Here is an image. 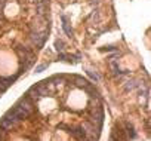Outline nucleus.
I'll list each match as a JSON object with an SVG mask.
<instances>
[{
	"label": "nucleus",
	"instance_id": "obj_1",
	"mask_svg": "<svg viewBox=\"0 0 151 141\" xmlns=\"http://www.w3.org/2000/svg\"><path fill=\"white\" fill-rule=\"evenodd\" d=\"M17 106H18V107H19V108H21V110H22V111H24L27 116H31V114L34 113V110H36L34 103H33L30 98H27V97H25V98H22V100H21V101H19Z\"/></svg>",
	"mask_w": 151,
	"mask_h": 141
},
{
	"label": "nucleus",
	"instance_id": "obj_2",
	"mask_svg": "<svg viewBox=\"0 0 151 141\" xmlns=\"http://www.w3.org/2000/svg\"><path fill=\"white\" fill-rule=\"evenodd\" d=\"M31 40H33V43L36 45V46H42L43 43H45V33H31Z\"/></svg>",
	"mask_w": 151,
	"mask_h": 141
},
{
	"label": "nucleus",
	"instance_id": "obj_3",
	"mask_svg": "<svg viewBox=\"0 0 151 141\" xmlns=\"http://www.w3.org/2000/svg\"><path fill=\"white\" fill-rule=\"evenodd\" d=\"M5 117H6V119H8L9 122H12L15 128H17V126H18V125L21 123V119H19V117H18V114H17V113L14 111V108H12V110H9V111L6 113V116H5Z\"/></svg>",
	"mask_w": 151,
	"mask_h": 141
},
{
	"label": "nucleus",
	"instance_id": "obj_4",
	"mask_svg": "<svg viewBox=\"0 0 151 141\" xmlns=\"http://www.w3.org/2000/svg\"><path fill=\"white\" fill-rule=\"evenodd\" d=\"M36 88H37V92H39L40 97H46V95H49V89H47V85H46L45 82L39 83Z\"/></svg>",
	"mask_w": 151,
	"mask_h": 141
},
{
	"label": "nucleus",
	"instance_id": "obj_5",
	"mask_svg": "<svg viewBox=\"0 0 151 141\" xmlns=\"http://www.w3.org/2000/svg\"><path fill=\"white\" fill-rule=\"evenodd\" d=\"M0 128H3L5 131H12L15 126H14V123H12V122H9L6 117H3L2 120H0Z\"/></svg>",
	"mask_w": 151,
	"mask_h": 141
},
{
	"label": "nucleus",
	"instance_id": "obj_6",
	"mask_svg": "<svg viewBox=\"0 0 151 141\" xmlns=\"http://www.w3.org/2000/svg\"><path fill=\"white\" fill-rule=\"evenodd\" d=\"M27 98H30V100L33 101V100H39V98H42V97L39 95V92H37V88H36V86H33V88H31V89L27 92Z\"/></svg>",
	"mask_w": 151,
	"mask_h": 141
},
{
	"label": "nucleus",
	"instance_id": "obj_7",
	"mask_svg": "<svg viewBox=\"0 0 151 141\" xmlns=\"http://www.w3.org/2000/svg\"><path fill=\"white\" fill-rule=\"evenodd\" d=\"M62 27H64L65 33L71 37V36H73V30L70 28V24H68V20H67V17H65V15H62Z\"/></svg>",
	"mask_w": 151,
	"mask_h": 141
},
{
	"label": "nucleus",
	"instance_id": "obj_8",
	"mask_svg": "<svg viewBox=\"0 0 151 141\" xmlns=\"http://www.w3.org/2000/svg\"><path fill=\"white\" fill-rule=\"evenodd\" d=\"M74 80H76V86H79V88H85L88 86V80L80 77V76H74Z\"/></svg>",
	"mask_w": 151,
	"mask_h": 141
},
{
	"label": "nucleus",
	"instance_id": "obj_9",
	"mask_svg": "<svg viewBox=\"0 0 151 141\" xmlns=\"http://www.w3.org/2000/svg\"><path fill=\"white\" fill-rule=\"evenodd\" d=\"M14 111H15V113L18 114V117H19L21 120H22V119H27V117H28V116H27V114H25V113H24V111H22V110H21L19 107H18V106H15Z\"/></svg>",
	"mask_w": 151,
	"mask_h": 141
},
{
	"label": "nucleus",
	"instance_id": "obj_10",
	"mask_svg": "<svg viewBox=\"0 0 151 141\" xmlns=\"http://www.w3.org/2000/svg\"><path fill=\"white\" fill-rule=\"evenodd\" d=\"M6 137H8L6 131H5L3 128H0V141H5V140H6Z\"/></svg>",
	"mask_w": 151,
	"mask_h": 141
},
{
	"label": "nucleus",
	"instance_id": "obj_11",
	"mask_svg": "<svg viewBox=\"0 0 151 141\" xmlns=\"http://www.w3.org/2000/svg\"><path fill=\"white\" fill-rule=\"evenodd\" d=\"M127 134H129V137H130V138H133V137H135V132H133V128H132V126H130L129 123H127Z\"/></svg>",
	"mask_w": 151,
	"mask_h": 141
},
{
	"label": "nucleus",
	"instance_id": "obj_12",
	"mask_svg": "<svg viewBox=\"0 0 151 141\" xmlns=\"http://www.w3.org/2000/svg\"><path fill=\"white\" fill-rule=\"evenodd\" d=\"M55 46H56V49H58V51H62V49H64V48H62V46H64V43H62V42H59V40H56Z\"/></svg>",
	"mask_w": 151,
	"mask_h": 141
},
{
	"label": "nucleus",
	"instance_id": "obj_13",
	"mask_svg": "<svg viewBox=\"0 0 151 141\" xmlns=\"http://www.w3.org/2000/svg\"><path fill=\"white\" fill-rule=\"evenodd\" d=\"M45 68H47V64H43V65H39V67L36 68V72H37V73H40V72H42V70H45Z\"/></svg>",
	"mask_w": 151,
	"mask_h": 141
},
{
	"label": "nucleus",
	"instance_id": "obj_14",
	"mask_svg": "<svg viewBox=\"0 0 151 141\" xmlns=\"http://www.w3.org/2000/svg\"><path fill=\"white\" fill-rule=\"evenodd\" d=\"M6 88H8V86H6L5 83L0 82V92H5V91H6Z\"/></svg>",
	"mask_w": 151,
	"mask_h": 141
},
{
	"label": "nucleus",
	"instance_id": "obj_15",
	"mask_svg": "<svg viewBox=\"0 0 151 141\" xmlns=\"http://www.w3.org/2000/svg\"><path fill=\"white\" fill-rule=\"evenodd\" d=\"M88 74H89V76H91V77H92V79H93V80H95V82H96V80H98V76H96V74H93V73H92V72H88Z\"/></svg>",
	"mask_w": 151,
	"mask_h": 141
},
{
	"label": "nucleus",
	"instance_id": "obj_16",
	"mask_svg": "<svg viewBox=\"0 0 151 141\" xmlns=\"http://www.w3.org/2000/svg\"><path fill=\"white\" fill-rule=\"evenodd\" d=\"M80 141H91V140H88V138H83V140H80Z\"/></svg>",
	"mask_w": 151,
	"mask_h": 141
}]
</instances>
